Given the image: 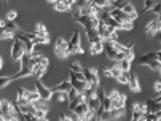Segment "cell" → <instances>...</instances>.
<instances>
[{"label":"cell","mask_w":161,"mask_h":121,"mask_svg":"<svg viewBox=\"0 0 161 121\" xmlns=\"http://www.w3.org/2000/svg\"><path fill=\"white\" fill-rule=\"evenodd\" d=\"M14 107L16 105H13L10 101L2 99V102H0V118H2V121H18L13 115Z\"/></svg>","instance_id":"6da1fadb"},{"label":"cell","mask_w":161,"mask_h":121,"mask_svg":"<svg viewBox=\"0 0 161 121\" xmlns=\"http://www.w3.org/2000/svg\"><path fill=\"white\" fill-rule=\"evenodd\" d=\"M16 37L22 41V45H24V51H26V54H34V51H35V43H34V40L31 38L29 32H22V30H19V32L16 34Z\"/></svg>","instance_id":"7a4b0ae2"},{"label":"cell","mask_w":161,"mask_h":121,"mask_svg":"<svg viewBox=\"0 0 161 121\" xmlns=\"http://www.w3.org/2000/svg\"><path fill=\"white\" fill-rule=\"evenodd\" d=\"M54 53L59 59H65L70 56V51H69V41H65L62 37H59L56 40V45H54Z\"/></svg>","instance_id":"3957f363"},{"label":"cell","mask_w":161,"mask_h":121,"mask_svg":"<svg viewBox=\"0 0 161 121\" xmlns=\"http://www.w3.org/2000/svg\"><path fill=\"white\" fill-rule=\"evenodd\" d=\"M139 64H141V65H147V67H150L152 70H158V69H159V65H161V64H159V61H158L156 53H147V54L141 56Z\"/></svg>","instance_id":"277c9868"},{"label":"cell","mask_w":161,"mask_h":121,"mask_svg":"<svg viewBox=\"0 0 161 121\" xmlns=\"http://www.w3.org/2000/svg\"><path fill=\"white\" fill-rule=\"evenodd\" d=\"M26 54V51H24V45H22V41L14 35V38H13V45H11V58H13V61H16V62H19L21 61V58Z\"/></svg>","instance_id":"5b68a950"},{"label":"cell","mask_w":161,"mask_h":121,"mask_svg":"<svg viewBox=\"0 0 161 121\" xmlns=\"http://www.w3.org/2000/svg\"><path fill=\"white\" fill-rule=\"evenodd\" d=\"M69 51L70 54H83V48L80 46V32L78 30H74L70 40H69Z\"/></svg>","instance_id":"8992f818"},{"label":"cell","mask_w":161,"mask_h":121,"mask_svg":"<svg viewBox=\"0 0 161 121\" xmlns=\"http://www.w3.org/2000/svg\"><path fill=\"white\" fill-rule=\"evenodd\" d=\"M83 75L88 81V85H96L99 86V74H97V70L96 69H83Z\"/></svg>","instance_id":"52a82bcc"},{"label":"cell","mask_w":161,"mask_h":121,"mask_svg":"<svg viewBox=\"0 0 161 121\" xmlns=\"http://www.w3.org/2000/svg\"><path fill=\"white\" fill-rule=\"evenodd\" d=\"M35 89H37V91H38V94L42 96V99H45V101H50V99H51V96H53L51 88L45 86L40 80H35Z\"/></svg>","instance_id":"ba28073f"},{"label":"cell","mask_w":161,"mask_h":121,"mask_svg":"<svg viewBox=\"0 0 161 121\" xmlns=\"http://www.w3.org/2000/svg\"><path fill=\"white\" fill-rule=\"evenodd\" d=\"M70 83H72V88H75L78 92H85L86 91V88H88V81H85V80H78L77 78V75H75V72H72L70 70Z\"/></svg>","instance_id":"9c48e42d"},{"label":"cell","mask_w":161,"mask_h":121,"mask_svg":"<svg viewBox=\"0 0 161 121\" xmlns=\"http://www.w3.org/2000/svg\"><path fill=\"white\" fill-rule=\"evenodd\" d=\"M97 32H99V35H101V38L105 41V40H108L115 32H117V30H115V29H112L110 26H107V24L105 22H99V26H97Z\"/></svg>","instance_id":"30bf717a"},{"label":"cell","mask_w":161,"mask_h":121,"mask_svg":"<svg viewBox=\"0 0 161 121\" xmlns=\"http://www.w3.org/2000/svg\"><path fill=\"white\" fill-rule=\"evenodd\" d=\"M110 14H112V18H115L117 21H120V22H132V18L128 14V13H125L123 10H120V8H112L110 10Z\"/></svg>","instance_id":"8fae6325"},{"label":"cell","mask_w":161,"mask_h":121,"mask_svg":"<svg viewBox=\"0 0 161 121\" xmlns=\"http://www.w3.org/2000/svg\"><path fill=\"white\" fill-rule=\"evenodd\" d=\"M121 67H120V64L118 62H115V65L113 67H110V69H104L102 70V74L105 75V77H112V78H115V80H117L120 75H121Z\"/></svg>","instance_id":"7c38bea8"},{"label":"cell","mask_w":161,"mask_h":121,"mask_svg":"<svg viewBox=\"0 0 161 121\" xmlns=\"http://www.w3.org/2000/svg\"><path fill=\"white\" fill-rule=\"evenodd\" d=\"M145 105H147V113H158V112H161V102L156 101V99H148L145 102Z\"/></svg>","instance_id":"4fadbf2b"},{"label":"cell","mask_w":161,"mask_h":121,"mask_svg":"<svg viewBox=\"0 0 161 121\" xmlns=\"http://www.w3.org/2000/svg\"><path fill=\"white\" fill-rule=\"evenodd\" d=\"M128 86L132 92H141V83H139V78H137L136 74H129V81H128Z\"/></svg>","instance_id":"5bb4252c"},{"label":"cell","mask_w":161,"mask_h":121,"mask_svg":"<svg viewBox=\"0 0 161 121\" xmlns=\"http://www.w3.org/2000/svg\"><path fill=\"white\" fill-rule=\"evenodd\" d=\"M159 30H161V27H159V24H158V19H156V18L152 19V21H148L147 27H145L147 35H155V34H158Z\"/></svg>","instance_id":"9a60e30c"},{"label":"cell","mask_w":161,"mask_h":121,"mask_svg":"<svg viewBox=\"0 0 161 121\" xmlns=\"http://www.w3.org/2000/svg\"><path fill=\"white\" fill-rule=\"evenodd\" d=\"M70 89H72V83H70V80L61 81L59 85H56V86H53V88H51V91H53V92H69Z\"/></svg>","instance_id":"2e32d148"},{"label":"cell","mask_w":161,"mask_h":121,"mask_svg":"<svg viewBox=\"0 0 161 121\" xmlns=\"http://www.w3.org/2000/svg\"><path fill=\"white\" fill-rule=\"evenodd\" d=\"M89 110H91V108H89V105H88L86 102H80L74 112L80 116V119H81V121H85V118H86V115H88V112H89Z\"/></svg>","instance_id":"e0dca14e"},{"label":"cell","mask_w":161,"mask_h":121,"mask_svg":"<svg viewBox=\"0 0 161 121\" xmlns=\"http://www.w3.org/2000/svg\"><path fill=\"white\" fill-rule=\"evenodd\" d=\"M104 51V40L99 41H91L89 43V54H99Z\"/></svg>","instance_id":"ac0fdd59"},{"label":"cell","mask_w":161,"mask_h":121,"mask_svg":"<svg viewBox=\"0 0 161 121\" xmlns=\"http://www.w3.org/2000/svg\"><path fill=\"white\" fill-rule=\"evenodd\" d=\"M86 104L89 105L91 110H94V112H97L101 108V105H102V102H101V99L97 97V96H94V97H88L86 99Z\"/></svg>","instance_id":"d6986e66"},{"label":"cell","mask_w":161,"mask_h":121,"mask_svg":"<svg viewBox=\"0 0 161 121\" xmlns=\"http://www.w3.org/2000/svg\"><path fill=\"white\" fill-rule=\"evenodd\" d=\"M45 72H47V69L42 67L40 64H37V65L32 67V77H34L35 80H42V77L45 75Z\"/></svg>","instance_id":"ffe728a7"},{"label":"cell","mask_w":161,"mask_h":121,"mask_svg":"<svg viewBox=\"0 0 161 121\" xmlns=\"http://www.w3.org/2000/svg\"><path fill=\"white\" fill-rule=\"evenodd\" d=\"M29 35H31V38L34 40V43H35V45H47V43L50 41V37L38 35V34H35V32H32V34H29Z\"/></svg>","instance_id":"44dd1931"},{"label":"cell","mask_w":161,"mask_h":121,"mask_svg":"<svg viewBox=\"0 0 161 121\" xmlns=\"http://www.w3.org/2000/svg\"><path fill=\"white\" fill-rule=\"evenodd\" d=\"M29 102L31 101L27 99V96H26V89L24 88H19L18 89V105H26Z\"/></svg>","instance_id":"7402d4cb"},{"label":"cell","mask_w":161,"mask_h":121,"mask_svg":"<svg viewBox=\"0 0 161 121\" xmlns=\"http://www.w3.org/2000/svg\"><path fill=\"white\" fill-rule=\"evenodd\" d=\"M123 11H125V13H128V14L132 18V21L137 18V11H136V8H134V5H132L131 2H128V3L123 7Z\"/></svg>","instance_id":"603a6c76"},{"label":"cell","mask_w":161,"mask_h":121,"mask_svg":"<svg viewBox=\"0 0 161 121\" xmlns=\"http://www.w3.org/2000/svg\"><path fill=\"white\" fill-rule=\"evenodd\" d=\"M125 105H126V96H123V94L117 101L112 102V108H125Z\"/></svg>","instance_id":"cb8c5ba5"},{"label":"cell","mask_w":161,"mask_h":121,"mask_svg":"<svg viewBox=\"0 0 161 121\" xmlns=\"http://www.w3.org/2000/svg\"><path fill=\"white\" fill-rule=\"evenodd\" d=\"M91 3H93L94 7H97V8H107V7H112V2L110 0H91Z\"/></svg>","instance_id":"d4e9b609"},{"label":"cell","mask_w":161,"mask_h":121,"mask_svg":"<svg viewBox=\"0 0 161 121\" xmlns=\"http://www.w3.org/2000/svg\"><path fill=\"white\" fill-rule=\"evenodd\" d=\"M125 56L128 61H132L134 59V41H131L128 46H126V50H125Z\"/></svg>","instance_id":"484cf974"},{"label":"cell","mask_w":161,"mask_h":121,"mask_svg":"<svg viewBox=\"0 0 161 121\" xmlns=\"http://www.w3.org/2000/svg\"><path fill=\"white\" fill-rule=\"evenodd\" d=\"M26 96H27V99H29L31 102H35V101L42 99V96L38 94L37 89H35V91H29V89H26Z\"/></svg>","instance_id":"4316f807"},{"label":"cell","mask_w":161,"mask_h":121,"mask_svg":"<svg viewBox=\"0 0 161 121\" xmlns=\"http://www.w3.org/2000/svg\"><path fill=\"white\" fill-rule=\"evenodd\" d=\"M34 32H35V34H38V35H45V37H48V30H47V27H45L42 22H37V24H35Z\"/></svg>","instance_id":"83f0119b"},{"label":"cell","mask_w":161,"mask_h":121,"mask_svg":"<svg viewBox=\"0 0 161 121\" xmlns=\"http://www.w3.org/2000/svg\"><path fill=\"white\" fill-rule=\"evenodd\" d=\"M48 101H45V99H38V101H35V102H32L34 104V107L35 108H38V110H48V104H47Z\"/></svg>","instance_id":"f1b7e54d"},{"label":"cell","mask_w":161,"mask_h":121,"mask_svg":"<svg viewBox=\"0 0 161 121\" xmlns=\"http://www.w3.org/2000/svg\"><path fill=\"white\" fill-rule=\"evenodd\" d=\"M131 121H147V113L132 112V118H131Z\"/></svg>","instance_id":"f546056e"},{"label":"cell","mask_w":161,"mask_h":121,"mask_svg":"<svg viewBox=\"0 0 161 121\" xmlns=\"http://www.w3.org/2000/svg\"><path fill=\"white\" fill-rule=\"evenodd\" d=\"M54 99L59 102H69V92H53Z\"/></svg>","instance_id":"4dcf8cb0"},{"label":"cell","mask_w":161,"mask_h":121,"mask_svg":"<svg viewBox=\"0 0 161 121\" xmlns=\"http://www.w3.org/2000/svg\"><path fill=\"white\" fill-rule=\"evenodd\" d=\"M159 2V0H145V3H144V10H142V13H145V11H152V8L156 5Z\"/></svg>","instance_id":"1f68e13d"},{"label":"cell","mask_w":161,"mask_h":121,"mask_svg":"<svg viewBox=\"0 0 161 121\" xmlns=\"http://www.w3.org/2000/svg\"><path fill=\"white\" fill-rule=\"evenodd\" d=\"M54 10H56V11H59V13H64V11H67V10H69V7L62 2V0H59V2H56V3H54Z\"/></svg>","instance_id":"d6a6232c"},{"label":"cell","mask_w":161,"mask_h":121,"mask_svg":"<svg viewBox=\"0 0 161 121\" xmlns=\"http://www.w3.org/2000/svg\"><path fill=\"white\" fill-rule=\"evenodd\" d=\"M117 81L121 83V85H128V81H129V72H121V75L117 78Z\"/></svg>","instance_id":"836d02e7"},{"label":"cell","mask_w":161,"mask_h":121,"mask_svg":"<svg viewBox=\"0 0 161 121\" xmlns=\"http://www.w3.org/2000/svg\"><path fill=\"white\" fill-rule=\"evenodd\" d=\"M5 29H7V30H10V32H13V34H18V32H19V27L16 26V24H14L13 21H8V22H7Z\"/></svg>","instance_id":"e575fe53"},{"label":"cell","mask_w":161,"mask_h":121,"mask_svg":"<svg viewBox=\"0 0 161 121\" xmlns=\"http://www.w3.org/2000/svg\"><path fill=\"white\" fill-rule=\"evenodd\" d=\"M128 3V0H112V8H120L123 10V7Z\"/></svg>","instance_id":"d590c367"},{"label":"cell","mask_w":161,"mask_h":121,"mask_svg":"<svg viewBox=\"0 0 161 121\" xmlns=\"http://www.w3.org/2000/svg\"><path fill=\"white\" fill-rule=\"evenodd\" d=\"M99 119H101V121H113L115 118H113V115H112L110 110H105V112L99 116Z\"/></svg>","instance_id":"8d00e7d4"},{"label":"cell","mask_w":161,"mask_h":121,"mask_svg":"<svg viewBox=\"0 0 161 121\" xmlns=\"http://www.w3.org/2000/svg\"><path fill=\"white\" fill-rule=\"evenodd\" d=\"M110 112H112L115 119H118V118H121L125 115V108H110Z\"/></svg>","instance_id":"74e56055"},{"label":"cell","mask_w":161,"mask_h":121,"mask_svg":"<svg viewBox=\"0 0 161 121\" xmlns=\"http://www.w3.org/2000/svg\"><path fill=\"white\" fill-rule=\"evenodd\" d=\"M118 64H120V67H121V70H123V72H129V70H131V61L123 59V61H120Z\"/></svg>","instance_id":"f35d334b"},{"label":"cell","mask_w":161,"mask_h":121,"mask_svg":"<svg viewBox=\"0 0 161 121\" xmlns=\"http://www.w3.org/2000/svg\"><path fill=\"white\" fill-rule=\"evenodd\" d=\"M132 112H141V113H147V105L145 104H134Z\"/></svg>","instance_id":"ab89813d"},{"label":"cell","mask_w":161,"mask_h":121,"mask_svg":"<svg viewBox=\"0 0 161 121\" xmlns=\"http://www.w3.org/2000/svg\"><path fill=\"white\" fill-rule=\"evenodd\" d=\"M161 119V112L158 113H147V121H159Z\"/></svg>","instance_id":"60d3db41"},{"label":"cell","mask_w":161,"mask_h":121,"mask_svg":"<svg viewBox=\"0 0 161 121\" xmlns=\"http://www.w3.org/2000/svg\"><path fill=\"white\" fill-rule=\"evenodd\" d=\"M10 81H13V77H2L0 78V88H5Z\"/></svg>","instance_id":"b9f144b4"},{"label":"cell","mask_w":161,"mask_h":121,"mask_svg":"<svg viewBox=\"0 0 161 121\" xmlns=\"http://www.w3.org/2000/svg\"><path fill=\"white\" fill-rule=\"evenodd\" d=\"M47 112H48V110H38V108H35L34 115H35L38 119H42V118H47Z\"/></svg>","instance_id":"7bdbcfd3"},{"label":"cell","mask_w":161,"mask_h":121,"mask_svg":"<svg viewBox=\"0 0 161 121\" xmlns=\"http://www.w3.org/2000/svg\"><path fill=\"white\" fill-rule=\"evenodd\" d=\"M120 96H121V94H120L118 91H115V89H112V91L108 92V97H110V101H112V102H113V101H117V99L120 97Z\"/></svg>","instance_id":"ee69618b"},{"label":"cell","mask_w":161,"mask_h":121,"mask_svg":"<svg viewBox=\"0 0 161 121\" xmlns=\"http://www.w3.org/2000/svg\"><path fill=\"white\" fill-rule=\"evenodd\" d=\"M153 91H155V92H158V94L161 92V78H159V80H156V81L153 83Z\"/></svg>","instance_id":"f6af8a7d"},{"label":"cell","mask_w":161,"mask_h":121,"mask_svg":"<svg viewBox=\"0 0 161 121\" xmlns=\"http://www.w3.org/2000/svg\"><path fill=\"white\" fill-rule=\"evenodd\" d=\"M42 67H45V69H48V65H50V61H48V58L47 56H43L42 59H40V62H38Z\"/></svg>","instance_id":"bcb514c9"},{"label":"cell","mask_w":161,"mask_h":121,"mask_svg":"<svg viewBox=\"0 0 161 121\" xmlns=\"http://www.w3.org/2000/svg\"><path fill=\"white\" fill-rule=\"evenodd\" d=\"M70 70H72V72H77V74H78V72H83V67H81L80 64H77V62H75V64H72V65H70Z\"/></svg>","instance_id":"7dc6e473"},{"label":"cell","mask_w":161,"mask_h":121,"mask_svg":"<svg viewBox=\"0 0 161 121\" xmlns=\"http://www.w3.org/2000/svg\"><path fill=\"white\" fill-rule=\"evenodd\" d=\"M16 16H18V13H16L14 10H10V11L7 13V18H8V21H14V19H16Z\"/></svg>","instance_id":"c3c4849f"},{"label":"cell","mask_w":161,"mask_h":121,"mask_svg":"<svg viewBox=\"0 0 161 121\" xmlns=\"http://www.w3.org/2000/svg\"><path fill=\"white\" fill-rule=\"evenodd\" d=\"M81 16H83V14H81V10H80V8H78V10H75V11H72V18H74L75 21H78Z\"/></svg>","instance_id":"681fc988"},{"label":"cell","mask_w":161,"mask_h":121,"mask_svg":"<svg viewBox=\"0 0 161 121\" xmlns=\"http://www.w3.org/2000/svg\"><path fill=\"white\" fill-rule=\"evenodd\" d=\"M59 121H72V118L69 115H65V113H61L59 115Z\"/></svg>","instance_id":"f907efd6"},{"label":"cell","mask_w":161,"mask_h":121,"mask_svg":"<svg viewBox=\"0 0 161 121\" xmlns=\"http://www.w3.org/2000/svg\"><path fill=\"white\" fill-rule=\"evenodd\" d=\"M62 2H64L69 8H72V7H74V3H77V0H62Z\"/></svg>","instance_id":"816d5d0a"},{"label":"cell","mask_w":161,"mask_h":121,"mask_svg":"<svg viewBox=\"0 0 161 121\" xmlns=\"http://www.w3.org/2000/svg\"><path fill=\"white\" fill-rule=\"evenodd\" d=\"M156 56H158V61H159V64H161V50L156 51Z\"/></svg>","instance_id":"f5cc1de1"},{"label":"cell","mask_w":161,"mask_h":121,"mask_svg":"<svg viewBox=\"0 0 161 121\" xmlns=\"http://www.w3.org/2000/svg\"><path fill=\"white\" fill-rule=\"evenodd\" d=\"M47 2H51V3H56V2H59V0H47Z\"/></svg>","instance_id":"db71d44e"},{"label":"cell","mask_w":161,"mask_h":121,"mask_svg":"<svg viewBox=\"0 0 161 121\" xmlns=\"http://www.w3.org/2000/svg\"><path fill=\"white\" fill-rule=\"evenodd\" d=\"M156 101H159V102H161V92L158 94V97H156Z\"/></svg>","instance_id":"11a10c76"},{"label":"cell","mask_w":161,"mask_h":121,"mask_svg":"<svg viewBox=\"0 0 161 121\" xmlns=\"http://www.w3.org/2000/svg\"><path fill=\"white\" fill-rule=\"evenodd\" d=\"M40 121H48V119H47V118H42V119H40Z\"/></svg>","instance_id":"9f6ffc18"},{"label":"cell","mask_w":161,"mask_h":121,"mask_svg":"<svg viewBox=\"0 0 161 121\" xmlns=\"http://www.w3.org/2000/svg\"><path fill=\"white\" fill-rule=\"evenodd\" d=\"M158 70H159V74H161V65H159V69H158Z\"/></svg>","instance_id":"6f0895ef"},{"label":"cell","mask_w":161,"mask_h":121,"mask_svg":"<svg viewBox=\"0 0 161 121\" xmlns=\"http://www.w3.org/2000/svg\"><path fill=\"white\" fill-rule=\"evenodd\" d=\"M7 2H8V0H3V3H7Z\"/></svg>","instance_id":"680465c9"},{"label":"cell","mask_w":161,"mask_h":121,"mask_svg":"<svg viewBox=\"0 0 161 121\" xmlns=\"http://www.w3.org/2000/svg\"><path fill=\"white\" fill-rule=\"evenodd\" d=\"M159 121H161V119H159Z\"/></svg>","instance_id":"91938a15"}]
</instances>
